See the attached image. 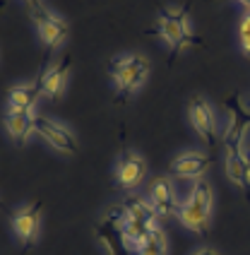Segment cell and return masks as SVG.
I'll return each instance as SVG.
<instances>
[{"label":"cell","instance_id":"obj_1","mask_svg":"<svg viewBox=\"0 0 250 255\" xmlns=\"http://www.w3.org/2000/svg\"><path fill=\"white\" fill-rule=\"evenodd\" d=\"M176 217L183 227H188L195 234H205L212 219V185L205 178H197L188 193V198L176 207Z\"/></svg>","mask_w":250,"mask_h":255},{"label":"cell","instance_id":"obj_2","mask_svg":"<svg viewBox=\"0 0 250 255\" xmlns=\"http://www.w3.org/2000/svg\"><path fill=\"white\" fill-rule=\"evenodd\" d=\"M156 31L171 46L173 56H178V51L185 48V46L197 43V39L190 31V12H188V7H183V10H161Z\"/></svg>","mask_w":250,"mask_h":255},{"label":"cell","instance_id":"obj_3","mask_svg":"<svg viewBox=\"0 0 250 255\" xmlns=\"http://www.w3.org/2000/svg\"><path fill=\"white\" fill-rule=\"evenodd\" d=\"M109 75L113 77L118 92H121L123 97H130V94L144 82V77L149 75V63L142 56L116 58V60L109 63Z\"/></svg>","mask_w":250,"mask_h":255},{"label":"cell","instance_id":"obj_4","mask_svg":"<svg viewBox=\"0 0 250 255\" xmlns=\"http://www.w3.org/2000/svg\"><path fill=\"white\" fill-rule=\"evenodd\" d=\"M29 14H31L34 24H36V29H39L43 43L48 46V53L56 51L58 46L68 39L70 24L63 19V17H58V14H53L51 10H46L41 2L31 5V7H29Z\"/></svg>","mask_w":250,"mask_h":255},{"label":"cell","instance_id":"obj_5","mask_svg":"<svg viewBox=\"0 0 250 255\" xmlns=\"http://www.w3.org/2000/svg\"><path fill=\"white\" fill-rule=\"evenodd\" d=\"M39 227H41V202H29L12 212V231L24 248H31V243L36 241Z\"/></svg>","mask_w":250,"mask_h":255},{"label":"cell","instance_id":"obj_6","mask_svg":"<svg viewBox=\"0 0 250 255\" xmlns=\"http://www.w3.org/2000/svg\"><path fill=\"white\" fill-rule=\"evenodd\" d=\"M34 128H36V132H39L56 152H60V154H75V152H77V140H75V135H72L65 126H60V123L51 121V118L36 116Z\"/></svg>","mask_w":250,"mask_h":255},{"label":"cell","instance_id":"obj_7","mask_svg":"<svg viewBox=\"0 0 250 255\" xmlns=\"http://www.w3.org/2000/svg\"><path fill=\"white\" fill-rule=\"evenodd\" d=\"M121 217H123V207L109 210V214L104 217V222L97 229V241L106 248L109 255H127V251H125V246H123V239H121V229H118Z\"/></svg>","mask_w":250,"mask_h":255},{"label":"cell","instance_id":"obj_8","mask_svg":"<svg viewBox=\"0 0 250 255\" xmlns=\"http://www.w3.org/2000/svg\"><path fill=\"white\" fill-rule=\"evenodd\" d=\"M144 173H147V161L137 152H125L116 169V181L123 190H135L144 181Z\"/></svg>","mask_w":250,"mask_h":255},{"label":"cell","instance_id":"obj_9","mask_svg":"<svg viewBox=\"0 0 250 255\" xmlns=\"http://www.w3.org/2000/svg\"><path fill=\"white\" fill-rule=\"evenodd\" d=\"M226 109L231 111V118H229V128H226V135H224V144L229 147H241L243 140H246V132L250 128V111H246L241 106V99L238 97H231L226 101Z\"/></svg>","mask_w":250,"mask_h":255},{"label":"cell","instance_id":"obj_10","mask_svg":"<svg viewBox=\"0 0 250 255\" xmlns=\"http://www.w3.org/2000/svg\"><path fill=\"white\" fill-rule=\"evenodd\" d=\"M188 114H190V123L197 130V135L202 140L212 144L214 142V111L202 97H193L188 104Z\"/></svg>","mask_w":250,"mask_h":255},{"label":"cell","instance_id":"obj_11","mask_svg":"<svg viewBox=\"0 0 250 255\" xmlns=\"http://www.w3.org/2000/svg\"><path fill=\"white\" fill-rule=\"evenodd\" d=\"M212 166V156L202 154V152H183L173 159L171 164V173L178 178H202V173Z\"/></svg>","mask_w":250,"mask_h":255},{"label":"cell","instance_id":"obj_12","mask_svg":"<svg viewBox=\"0 0 250 255\" xmlns=\"http://www.w3.org/2000/svg\"><path fill=\"white\" fill-rule=\"evenodd\" d=\"M149 202L156 210L159 217H166V214L176 212L178 202H176V190H173V181L168 176H159L154 178V183L149 185Z\"/></svg>","mask_w":250,"mask_h":255},{"label":"cell","instance_id":"obj_13","mask_svg":"<svg viewBox=\"0 0 250 255\" xmlns=\"http://www.w3.org/2000/svg\"><path fill=\"white\" fill-rule=\"evenodd\" d=\"M70 65H72V60H70V56H65L48 72H43L41 75V94L43 97H48V99H60V97L65 94Z\"/></svg>","mask_w":250,"mask_h":255},{"label":"cell","instance_id":"obj_14","mask_svg":"<svg viewBox=\"0 0 250 255\" xmlns=\"http://www.w3.org/2000/svg\"><path fill=\"white\" fill-rule=\"evenodd\" d=\"M226 176L231 183L241 185L243 190H250V159L243 154V144L226 147Z\"/></svg>","mask_w":250,"mask_h":255},{"label":"cell","instance_id":"obj_15","mask_svg":"<svg viewBox=\"0 0 250 255\" xmlns=\"http://www.w3.org/2000/svg\"><path fill=\"white\" fill-rule=\"evenodd\" d=\"M34 121H36V116L31 114V111H14V109H7V114H5V130H7V135L12 137L14 144H27V140L31 137V132H36Z\"/></svg>","mask_w":250,"mask_h":255},{"label":"cell","instance_id":"obj_16","mask_svg":"<svg viewBox=\"0 0 250 255\" xmlns=\"http://www.w3.org/2000/svg\"><path fill=\"white\" fill-rule=\"evenodd\" d=\"M41 97V80L36 82H29V85H17L10 89L7 94V109L14 111H31L34 114V106Z\"/></svg>","mask_w":250,"mask_h":255},{"label":"cell","instance_id":"obj_17","mask_svg":"<svg viewBox=\"0 0 250 255\" xmlns=\"http://www.w3.org/2000/svg\"><path fill=\"white\" fill-rule=\"evenodd\" d=\"M121 207H123L125 217H132V219L147 222V224H156V217H159L156 210L152 207V202H147V200L139 198V195H130Z\"/></svg>","mask_w":250,"mask_h":255},{"label":"cell","instance_id":"obj_18","mask_svg":"<svg viewBox=\"0 0 250 255\" xmlns=\"http://www.w3.org/2000/svg\"><path fill=\"white\" fill-rule=\"evenodd\" d=\"M135 255H168V246H166V236L159 227H154L142 241H139Z\"/></svg>","mask_w":250,"mask_h":255},{"label":"cell","instance_id":"obj_19","mask_svg":"<svg viewBox=\"0 0 250 255\" xmlns=\"http://www.w3.org/2000/svg\"><path fill=\"white\" fill-rule=\"evenodd\" d=\"M238 39H241V48H243V53L250 58V10L246 12V17L241 19V27H238Z\"/></svg>","mask_w":250,"mask_h":255},{"label":"cell","instance_id":"obj_20","mask_svg":"<svg viewBox=\"0 0 250 255\" xmlns=\"http://www.w3.org/2000/svg\"><path fill=\"white\" fill-rule=\"evenodd\" d=\"M195 255H217L214 251H209V248H202V251H197Z\"/></svg>","mask_w":250,"mask_h":255},{"label":"cell","instance_id":"obj_21","mask_svg":"<svg viewBox=\"0 0 250 255\" xmlns=\"http://www.w3.org/2000/svg\"><path fill=\"white\" fill-rule=\"evenodd\" d=\"M238 2H241V5L246 7V10H250V0H238Z\"/></svg>","mask_w":250,"mask_h":255},{"label":"cell","instance_id":"obj_22","mask_svg":"<svg viewBox=\"0 0 250 255\" xmlns=\"http://www.w3.org/2000/svg\"><path fill=\"white\" fill-rule=\"evenodd\" d=\"M36 2H39V0H27V5H29V7H31V5H36Z\"/></svg>","mask_w":250,"mask_h":255},{"label":"cell","instance_id":"obj_23","mask_svg":"<svg viewBox=\"0 0 250 255\" xmlns=\"http://www.w3.org/2000/svg\"><path fill=\"white\" fill-rule=\"evenodd\" d=\"M0 7H2V5H0Z\"/></svg>","mask_w":250,"mask_h":255}]
</instances>
